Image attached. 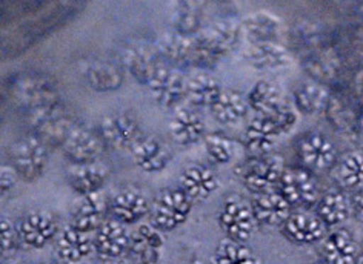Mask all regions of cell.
<instances>
[{
  "label": "cell",
  "mask_w": 363,
  "mask_h": 264,
  "mask_svg": "<svg viewBox=\"0 0 363 264\" xmlns=\"http://www.w3.org/2000/svg\"><path fill=\"white\" fill-rule=\"evenodd\" d=\"M356 264H363V253L359 255V258H357V263H356Z\"/></svg>",
  "instance_id": "ee69618b"
},
{
  "label": "cell",
  "mask_w": 363,
  "mask_h": 264,
  "mask_svg": "<svg viewBox=\"0 0 363 264\" xmlns=\"http://www.w3.org/2000/svg\"><path fill=\"white\" fill-rule=\"evenodd\" d=\"M159 48L168 60L189 65L194 48V38H189V35H184L177 31H169L160 38Z\"/></svg>",
  "instance_id": "8d00e7d4"
},
{
  "label": "cell",
  "mask_w": 363,
  "mask_h": 264,
  "mask_svg": "<svg viewBox=\"0 0 363 264\" xmlns=\"http://www.w3.org/2000/svg\"><path fill=\"white\" fill-rule=\"evenodd\" d=\"M8 154L16 174L26 183L38 181L45 174L48 165V149L47 144L34 134L16 140Z\"/></svg>",
  "instance_id": "7a4b0ae2"
},
{
  "label": "cell",
  "mask_w": 363,
  "mask_h": 264,
  "mask_svg": "<svg viewBox=\"0 0 363 264\" xmlns=\"http://www.w3.org/2000/svg\"><path fill=\"white\" fill-rule=\"evenodd\" d=\"M297 154L302 165L311 172L331 169L339 159L334 143L322 132H310L303 135L298 142Z\"/></svg>",
  "instance_id": "8fae6325"
},
{
  "label": "cell",
  "mask_w": 363,
  "mask_h": 264,
  "mask_svg": "<svg viewBox=\"0 0 363 264\" xmlns=\"http://www.w3.org/2000/svg\"><path fill=\"white\" fill-rule=\"evenodd\" d=\"M28 122L33 134L45 144L59 147L65 143L68 134L76 126V118L62 102L43 106L28 113Z\"/></svg>",
  "instance_id": "6da1fadb"
},
{
  "label": "cell",
  "mask_w": 363,
  "mask_h": 264,
  "mask_svg": "<svg viewBox=\"0 0 363 264\" xmlns=\"http://www.w3.org/2000/svg\"><path fill=\"white\" fill-rule=\"evenodd\" d=\"M125 65L131 72V76L139 81L140 85H147L156 74V71L162 65L157 54L147 45H138L125 54Z\"/></svg>",
  "instance_id": "1f68e13d"
},
{
  "label": "cell",
  "mask_w": 363,
  "mask_h": 264,
  "mask_svg": "<svg viewBox=\"0 0 363 264\" xmlns=\"http://www.w3.org/2000/svg\"><path fill=\"white\" fill-rule=\"evenodd\" d=\"M106 264H119V263H113V261H110V263H106Z\"/></svg>",
  "instance_id": "bcb514c9"
},
{
  "label": "cell",
  "mask_w": 363,
  "mask_h": 264,
  "mask_svg": "<svg viewBox=\"0 0 363 264\" xmlns=\"http://www.w3.org/2000/svg\"><path fill=\"white\" fill-rule=\"evenodd\" d=\"M330 106V91L319 84H305L294 91V108L303 115H319Z\"/></svg>",
  "instance_id": "836d02e7"
},
{
  "label": "cell",
  "mask_w": 363,
  "mask_h": 264,
  "mask_svg": "<svg viewBox=\"0 0 363 264\" xmlns=\"http://www.w3.org/2000/svg\"><path fill=\"white\" fill-rule=\"evenodd\" d=\"M151 96L160 108H179L182 100L186 97V80L180 72L160 65L156 74L148 84Z\"/></svg>",
  "instance_id": "7c38bea8"
},
{
  "label": "cell",
  "mask_w": 363,
  "mask_h": 264,
  "mask_svg": "<svg viewBox=\"0 0 363 264\" xmlns=\"http://www.w3.org/2000/svg\"><path fill=\"white\" fill-rule=\"evenodd\" d=\"M106 198L102 193L80 195L72 209V226L84 232H96L106 218Z\"/></svg>",
  "instance_id": "d4e9b609"
},
{
  "label": "cell",
  "mask_w": 363,
  "mask_h": 264,
  "mask_svg": "<svg viewBox=\"0 0 363 264\" xmlns=\"http://www.w3.org/2000/svg\"><path fill=\"white\" fill-rule=\"evenodd\" d=\"M201 10H199L194 2H177L174 8V14H172V25H174V31L189 35V38H196L201 33Z\"/></svg>",
  "instance_id": "f35d334b"
},
{
  "label": "cell",
  "mask_w": 363,
  "mask_h": 264,
  "mask_svg": "<svg viewBox=\"0 0 363 264\" xmlns=\"http://www.w3.org/2000/svg\"><path fill=\"white\" fill-rule=\"evenodd\" d=\"M101 135L105 144L117 151H131L143 137L142 126L130 113H113L104 117Z\"/></svg>",
  "instance_id": "ba28073f"
},
{
  "label": "cell",
  "mask_w": 363,
  "mask_h": 264,
  "mask_svg": "<svg viewBox=\"0 0 363 264\" xmlns=\"http://www.w3.org/2000/svg\"><path fill=\"white\" fill-rule=\"evenodd\" d=\"M362 126H363V120H362Z\"/></svg>",
  "instance_id": "7dc6e473"
},
{
  "label": "cell",
  "mask_w": 363,
  "mask_h": 264,
  "mask_svg": "<svg viewBox=\"0 0 363 264\" xmlns=\"http://www.w3.org/2000/svg\"><path fill=\"white\" fill-rule=\"evenodd\" d=\"M199 34H201V38L210 45L220 57L233 51L242 40L240 23L231 19L216 21L213 25H210L206 30L201 31Z\"/></svg>",
  "instance_id": "83f0119b"
},
{
  "label": "cell",
  "mask_w": 363,
  "mask_h": 264,
  "mask_svg": "<svg viewBox=\"0 0 363 264\" xmlns=\"http://www.w3.org/2000/svg\"><path fill=\"white\" fill-rule=\"evenodd\" d=\"M180 189L193 203L205 202L220 186V180L216 172L202 165H191L180 174Z\"/></svg>",
  "instance_id": "ffe728a7"
},
{
  "label": "cell",
  "mask_w": 363,
  "mask_h": 264,
  "mask_svg": "<svg viewBox=\"0 0 363 264\" xmlns=\"http://www.w3.org/2000/svg\"><path fill=\"white\" fill-rule=\"evenodd\" d=\"M17 178H19V176L16 174L13 166H2V172H0V188H2L4 194L16 185Z\"/></svg>",
  "instance_id": "b9f144b4"
},
{
  "label": "cell",
  "mask_w": 363,
  "mask_h": 264,
  "mask_svg": "<svg viewBox=\"0 0 363 264\" xmlns=\"http://www.w3.org/2000/svg\"><path fill=\"white\" fill-rule=\"evenodd\" d=\"M243 59L257 71H279L291 65L293 57L280 43L248 45L243 50Z\"/></svg>",
  "instance_id": "cb8c5ba5"
},
{
  "label": "cell",
  "mask_w": 363,
  "mask_h": 264,
  "mask_svg": "<svg viewBox=\"0 0 363 264\" xmlns=\"http://www.w3.org/2000/svg\"><path fill=\"white\" fill-rule=\"evenodd\" d=\"M282 135L271 114L254 115L245 132V148L251 154V157H263L271 154L276 140Z\"/></svg>",
  "instance_id": "5bb4252c"
},
{
  "label": "cell",
  "mask_w": 363,
  "mask_h": 264,
  "mask_svg": "<svg viewBox=\"0 0 363 264\" xmlns=\"http://www.w3.org/2000/svg\"><path fill=\"white\" fill-rule=\"evenodd\" d=\"M42 264H57V263H54V261H50V263H42Z\"/></svg>",
  "instance_id": "f6af8a7d"
},
{
  "label": "cell",
  "mask_w": 363,
  "mask_h": 264,
  "mask_svg": "<svg viewBox=\"0 0 363 264\" xmlns=\"http://www.w3.org/2000/svg\"><path fill=\"white\" fill-rule=\"evenodd\" d=\"M163 249L162 232L151 224H140L131 232L130 255L135 264H157Z\"/></svg>",
  "instance_id": "7402d4cb"
},
{
  "label": "cell",
  "mask_w": 363,
  "mask_h": 264,
  "mask_svg": "<svg viewBox=\"0 0 363 264\" xmlns=\"http://www.w3.org/2000/svg\"><path fill=\"white\" fill-rule=\"evenodd\" d=\"M328 227L319 215L310 211H298L289 215L282 224V234L294 244H314L325 240Z\"/></svg>",
  "instance_id": "2e32d148"
},
{
  "label": "cell",
  "mask_w": 363,
  "mask_h": 264,
  "mask_svg": "<svg viewBox=\"0 0 363 264\" xmlns=\"http://www.w3.org/2000/svg\"><path fill=\"white\" fill-rule=\"evenodd\" d=\"M352 209L360 220H363V188L352 198Z\"/></svg>",
  "instance_id": "7bdbcfd3"
},
{
  "label": "cell",
  "mask_w": 363,
  "mask_h": 264,
  "mask_svg": "<svg viewBox=\"0 0 363 264\" xmlns=\"http://www.w3.org/2000/svg\"><path fill=\"white\" fill-rule=\"evenodd\" d=\"M11 97L17 105L28 109V113L43 106L60 102L57 85L47 76L26 74L17 77L11 84Z\"/></svg>",
  "instance_id": "277c9868"
},
{
  "label": "cell",
  "mask_w": 363,
  "mask_h": 264,
  "mask_svg": "<svg viewBox=\"0 0 363 264\" xmlns=\"http://www.w3.org/2000/svg\"><path fill=\"white\" fill-rule=\"evenodd\" d=\"M242 39L248 45L279 43L284 34L280 17L269 11H257L248 14L240 23Z\"/></svg>",
  "instance_id": "e0dca14e"
},
{
  "label": "cell",
  "mask_w": 363,
  "mask_h": 264,
  "mask_svg": "<svg viewBox=\"0 0 363 264\" xmlns=\"http://www.w3.org/2000/svg\"><path fill=\"white\" fill-rule=\"evenodd\" d=\"M337 180L347 189L363 188V152L354 151L343 156L337 165Z\"/></svg>",
  "instance_id": "74e56055"
},
{
  "label": "cell",
  "mask_w": 363,
  "mask_h": 264,
  "mask_svg": "<svg viewBox=\"0 0 363 264\" xmlns=\"http://www.w3.org/2000/svg\"><path fill=\"white\" fill-rule=\"evenodd\" d=\"M111 217L123 224H134L151 212V205L139 188H121L110 202Z\"/></svg>",
  "instance_id": "9a60e30c"
},
{
  "label": "cell",
  "mask_w": 363,
  "mask_h": 264,
  "mask_svg": "<svg viewBox=\"0 0 363 264\" xmlns=\"http://www.w3.org/2000/svg\"><path fill=\"white\" fill-rule=\"evenodd\" d=\"M248 100L234 89H223L220 97L211 106V114L216 122L231 126L240 123L248 115Z\"/></svg>",
  "instance_id": "f546056e"
},
{
  "label": "cell",
  "mask_w": 363,
  "mask_h": 264,
  "mask_svg": "<svg viewBox=\"0 0 363 264\" xmlns=\"http://www.w3.org/2000/svg\"><path fill=\"white\" fill-rule=\"evenodd\" d=\"M56 251L63 263L77 264L88 258L96 251L94 239H91V234L80 231L69 224L59 232L56 240Z\"/></svg>",
  "instance_id": "603a6c76"
},
{
  "label": "cell",
  "mask_w": 363,
  "mask_h": 264,
  "mask_svg": "<svg viewBox=\"0 0 363 264\" xmlns=\"http://www.w3.org/2000/svg\"><path fill=\"white\" fill-rule=\"evenodd\" d=\"M219 80L208 74L206 71L196 72L186 80V98L189 103L199 108H210L222 94Z\"/></svg>",
  "instance_id": "4dcf8cb0"
},
{
  "label": "cell",
  "mask_w": 363,
  "mask_h": 264,
  "mask_svg": "<svg viewBox=\"0 0 363 264\" xmlns=\"http://www.w3.org/2000/svg\"><path fill=\"white\" fill-rule=\"evenodd\" d=\"M19 240L26 248L40 249L59 235L57 220L47 211H33L17 223Z\"/></svg>",
  "instance_id": "30bf717a"
},
{
  "label": "cell",
  "mask_w": 363,
  "mask_h": 264,
  "mask_svg": "<svg viewBox=\"0 0 363 264\" xmlns=\"http://www.w3.org/2000/svg\"><path fill=\"white\" fill-rule=\"evenodd\" d=\"M134 165L147 174H156L168 166L171 152L156 135H143L130 151Z\"/></svg>",
  "instance_id": "ac0fdd59"
},
{
  "label": "cell",
  "mask_w": 363,
  "mask_h": 264,
  "mask_svg": "<svg viewBox=\"0 0 363 264\" xmlns=\"http://www.w3.org/2000/svg\"><path fill=\"white\" fill-rule=\"evenodd\" d=\"M126 224L116 218H106L99 226L94 236V248L101 258L114 261L119 260L126 252H130L131 234L126 231Z\"/></svg>",
  "instance_id": "4fadbf2b"
},
{
  "label": "cell",
  "mask_w": 363,
  "mask_h": 264,
  "mask_svg": "<svg viewBox=\"0 0 363 264\" xmlns=\"http://www.w3.org/2000/svg\"><path fill=\"white\" fill-rule=\"evenodd\" d=\"M169 134L180 147H191L205 139V122L193 106H179L169 122Z\"/></svg>",
  "instance_id": "d6986e66"
},
{
  "label": "cell",
  "mask_w": 363,
  "mask_h": 264,
  "mask_svg": "<svg viewBox=\"0 0 363 264\" xmlns=\"http://www.w3.org/2000/svg\"><path fill=\"white\" fill-rule=\"evenodd\" d=\"M211 264H260V260L256 252L245 243L234 241L225 236L217 246Z\"/></svg>",
  "instance_id": "d590c367"
},
{
  "label": "cell",
  "mask_w": 363,
  "mask_h": 264,
  "mask_svg": "<svg viewBox=\"0 0 363 264\" xmlns=\"http://www.w3.org/2000/svg\"><path fill=\"white\" fill-rule=\"evenodd\" d=\"M322 255L325 264H356L359 249L348 231L337 229L325 236Z\"/></svg>",
  "instance_id": "4316f807"
},
{
  "label": "cell",
  "mask_w": 363,
  "mask_h": 264,
  "mask_svg": "<svg viewBox=\"0 0 363 264\" xmlns=\"http://www.w3.org/2000/svg\"><path fill=\"white\" fill-rule=\"evenodd\" d=\"M252 214L260 226H282L291 215V205L279 190H267L252 198Z\"/></svg>",
  "instance_id": "44dd1931"
},
{
  "label": "cell",
  "mask_w": 363,
  "mask_h": 264,
  "mask_svg": "<svg viewBox=\"0 0 363 264\" xmlns=\"http://www.w3.org/2000/svg\"><path fill=\"white\" fill-rule=\"evenodd\" d=\"M352 205L347 194L339 189H333L323 194L315 205V214L326 224V227H335L350 218Z\"/></svg>",
  "instance_id": "f1b7e54d"
},
{
  "label": "cell",
  "mask_w": 363,
  "mask_h": 264,
  "mask_svg": "<svg viewBox=\"0 0 363 264\" xmlns=\"http://www.w3.org/2000/svg\"><path fill=\"white\" fill-rule=\"evenodd\" d=\"M219 226L230 240L247 244L256 231L257 222L254 218L252 207L240 197L226 200L219 214Z\"/></svg>",
  "instance_id": "8992f818"
},
{
  "label": "cell",
  "mask_w": 363,
  "mask_h": 264,
  "mask_svg": "<svg viewBox=\"0 0 363 264\" xmlns=\"http://www.w3.org/2000/svg\"><path fill=\"white\" fill-rule=\"evenodd\" d=\"M110 177V169L101 161L72 165L68 172V183L80 195L101 193Z\"/></svg>",
  "instance_id": "484cf974"
},
{
  "label": "cell",
  "mask_w": 363,
  "mask_h": 264,
  "mask_svg": "<svg viewBox=\"0 0 363 264\" xmlns=\"http://www.w3.org/2000/svg\"><path fill=\"white\" fill-rule=\"evenodd\" d=\"M277 190L293 206L310 207L317 205L320 198V189L313 172L306 168L285 169Z\"/></svg>",
  "instance_id": "5b68a950"
},
{
  "label": "cell",
  "mask_w": 363,
  "mask_h": 264,
  "mask_svg": "<svg viewBox=\"0 0 363 264\" xmlns=\"http://www.w3.org/2000/svg\"><path fill=\"white\" fill-rule=\"evenodd\" d=\"M85 79L96 93H113L123 85L122 71L110 62L93 60L85 68Z\"/></svg>",
  "instance_id": "d6a6232c"
},
{
  "label": "cell",
  "mask_w": 363,
  "mask_h": 264,
  "mask_svg": "<svg viewBox=\"0 0 363 264\" xmlns=\"http://www.w3.org/2000/svg\"><path fill=\"white\" fill-rule=\"evenodd\" d=\"M203 144L210 159L219 165H226L234 157V142L222 134H206Z\"/></svg>",
  "instance_id": "ab89813d"
},
{
  "label": "cell",
  "mask_w": 363,
  "mask_h": 264,
  "mask_svg": "<svg viewBox=\"0 0 363 264\" xmlns=\"http://www.w3.org/2000/svg\"><path fill=\"white\" fill-rule=\"evenodd\" d=\"M0 240H2V251L10 252L16 248L17 240H19V234H17V227L11 224L8 218L0 220Z\"/></svg>",
  "instance_id": "60d3db41"
},
{
  "label": "cell",
  "mask_w": 363,
  "mask_h": 264,
  "mask_svg": "<svg viewBox=\"0 0 363 264\" xmlns=\"http://www.w3.org/2000/svg\"><path fill=\"white\" fill-rule=\"evenodd\" d=\"M105 147L101 134L84 123H76L65 143L62 144V151L74 165H84V163L99 161Z\"/></svg>",
  "instance_id": "9c48e42d"
},
{
  "label": "cell",
  "mask_w": 363,
  "mask_h": 264,
  "mask_svg": "<svg viewBox=\"0 0 363 264\" xmlns=\"http://www.w3.org/2000/svg\"><path fill=\"white\" fill-rule=\"evenodd\" d=\"M193 202L180 188L165 189L154 200L151 207V222L160 232H172L185 224L191 215Z\"/></svg>",
  "instance_id": "3957f363"
},
{
  "label": "cell",
  "mask_w": 363,
  "mask_h": 264,
  "mask_svg": "<svg viewBox=\"0 0 363 264\" xmlns=\"http://www.w3.org/2000/svg\"><path fill=\"white\" fill-rule=\"evenodd\" d=\"M247 100L250 108L259 115L274 113L279 106L285 103L280 88L267 80H260L259 84L254 85Z\"/></svg>",
  "instance_id": "e575fe53"
},
{
  "label": "cell",
  "mask_w": 363,
  "mask_h": 264,
  "mask_svg": "<svg viewBox=\"0 0 363 264\" xmlns=\"http://www.w3.org/2000/svg\"><path fill=\"white\" fill-rule=\"evenodd\" d=\"M284 160L279 156H263L252 157L248 160L240 169V176L243 185L247 186L251 193L262 194L267 190H272L274 186H279L280 178L285 172Z\"/></svg>",
  "instance_id": "52a82bcc"
}]
</instances>
